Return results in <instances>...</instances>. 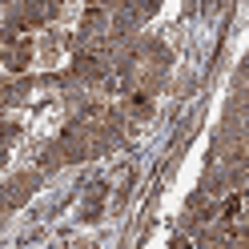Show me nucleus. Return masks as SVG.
<instances>
[{
    "label": "nucleus",
    "instance_id": "f257e3e1",
    "mask_svg": "<svg viewBox=\"0 0 249 249\" xmlns=\"http://www.w3.org/2000/svg\"><path fill=\"white\" fill-rule=\"evenodd\" d=\"M36 181H40L36 173H20V177H12V181H8V189H12V193H8V205H17V201H24L28 193L36 189Z\"/></svg>",
    "mask_w": 249,
    "mask_h": 249
},
{
    "label": "nucleus",
    "instance_id": "f03ea898",
    "mask_svg": "<svg viewBox=\"0 0 249 249\" xmlns=\"http://www.w3.org/2000/svg\"><path fill=\"white\" fill-rule=\"evenodd\" d=\"M76 76H81V81H101V76H105V65H101V60L97 56H81V60H76Z\"/></svg>",
    "mask_w": 249,
    "mask_h": 249
},
{
    "label": "nucleus",
    "instance_id": "7ed1b4c3",
    "mask_svg": "<svg viewBox=\"0 0 249 249\" xmlns=\"http://www.w3.org/2000/svg\"><path fill=\"white\" fill-rule=\"evenodd\" d=\"M124 108H129V113H137V117H149V108H153V97H149L145 89H137V92H129Z\"/></svg>",
    "mask_w": 249,
    "mask_h": 249
},
{
    "label": "nucleus",
    "instance_id": "20e7f679",
    "mask_svg": "<svg viewBox=\"0 0 249 249\" xmlns=\"http://www.w3.org/2000/svg\"><path fill=\"white\" fill-rule=\"evenodd\" d=\"M101 209H105L101 193H89V201L81 205V221H97V217H101Z\"/></svg>",
    "mask_w": 249,
    "mask_h": 249
},
{
    "label": "nucleus",
    "instance_id": "39448f33",
    "mask_svg": "<svg viewBox=\"0 0 249 249\" xmlns=\"http://www.w3.org/2000/svg\"><path fill=\"white\" fill-rule=\"evenodd\" d=\"M28 56H33V49H28V44L12 49V53H8V69H12V72H24V69H28Z\"/></svg>",
    "mask_w": 249,
    "mask_h": 249
},
{
    "label": "nucleus",
    "instance_id": "423d86ee",
    "mask_svg": "<svg viewBox=\"0 0 249 249\" xmlns=\"http://www.w3.org/2000/svg\"><path fill=\"white\" fill-rule=\"evenodd\" d=\"M221 217H225V221H237V217H241V193H233V197L225 201V209H221Z\"/></svg>",
    "mask_w": 249,
    "mask_h": 249
}]
</instances>
